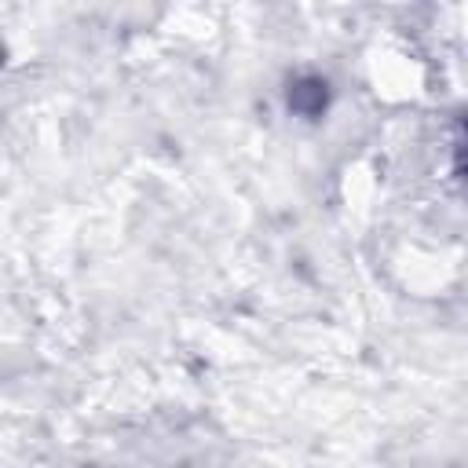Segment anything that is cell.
Listing matches in <instances>:
<instances>
[{
  "instance_id": "6da1fadb",
  "label": "cell",
  "mask_w": 468,
  "mask_h": 468,
  "mask_svg": "<svg viewBox=\"0 0 468 468\" xmlns=\"http://www.w3.org/2000/svg\"><path fill=\"white\" fill-rule=\"evenodd\" d=\"M285 102L296 117H322L325 102H329V84L314 73H300L289 80V91H285Z\"/></svg>"
}]
</instances>
